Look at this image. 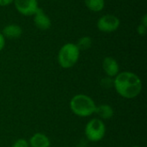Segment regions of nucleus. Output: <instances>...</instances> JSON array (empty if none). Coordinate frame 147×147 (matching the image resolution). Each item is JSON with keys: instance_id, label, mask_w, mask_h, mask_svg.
I'll return each mask as SVG.
<instances>
[{"instance_id": "nucleus-1", "label": "nucleus", "mask_w": 147, "mask_h": 147, "mask_svg": "<svg viewBox=\"0 0 147 147\" xmlns=\"http://www.w3.org/2000/svg\"><path fill=\"white\" fill-rule=\"evenodd\" d=\"M114 87L122 97L133 99L142 90V81L138 75L131 71L119 72L114 79Z\"/></svg>"}, {"instance_id": "nucleus-10", "label": "nucleus", "mask_w": 147, "mask_h": 147, "mask_svg": "<svg viewBox=\"0 0 147 147\" xmlns=\"http://www.w3.org/2000/svg\"><path fill=\"white\" fill-rule=\"evenodd\" d=\"M2 34L4 37L9 38V39H16V38H19L22 35V29L19 25L9 24L3 28Z\"/></svg>"}, {"instance_id": "nucleus-7", "label": "nucleus", "mask_w": 147, "mask_h": 147, "mask_svg": "<svg viewBox=\"0 0 147 147\" xmlns=\"http://www.w3.org/2000/svg\"><path fill=\"white\" fill-rule=\"evenodd\" d=\"M34 23L35 27L40 30H47L52 25L51 19L40 8H38L34 15Z\"/></svg>"}, {"instance_id": "nucleus-3", "label": "nucleus", "mask_w": 147, "mask_h": 147, "mask_svg": "<svg viewBox=\"0 0 147 147\" xmlns=\"http://www.w3.org/2000/svg\"><path fill=\"white\" fill-rule=\"evenodd\" d=\"M80 50L74 43H66L61 47L59 54L58 61L62 68L69 69L76 65L78 61Z\"/></svg>"}, {"instance_id": "nucleus-13", "label": "nucleus", "mask_w": 147, "mask_h": 147, "mask_svg": "<svg viewBox=\"0 0 147 147\" xmlns=\"http://www.w3.org/2000/svg\"><path fill=\"white\" fill-rule=\"evenodd\" d=\"M76 45L79 50H87L92 45V39L89 36H84L78 40Z\"/></svg>"}, {"instance_id": "nucleus-5", "label": "nucleus", "mask_w": 147, "mask_h": 147, "mask_svg": "<svg viewBox=\"0 0 147 147\" xmlns=\"http://www.w3.org/2000/svg\"><path fill=\"white\" fill-rule=\"evenodd\" d=\"M120 19L114 15H104L97 21V28L100 31L104 33H111L118 29L120 27Z\"/></svg>"}, {"instance_id": "nucleus-15", "label": "nucleus", "mask_w": 147, "mask_h": 147, "mask_svg": "<svg viewBox=\"0 0 147 147\" xmlns=\"http://www.w3.org/2000/svg\"><path fill=\"white\" fill-rule=\"evenodd\" d=\"M102 85L104 88H110L112 86H114V80H112L111 78H105L102 80Z\"/></svg>"}, {"instance_id": "nucleus-17", "label": "nucleus", "mask_w": 147, "mask_h": 147, "mask_svg": "<svg viewBox=\"0 0 147 147\" xmlns=\"http://www.w3.org/2000/svg\"><path fill=\"white\" fill-rule=\"evenodd\" d=\"M4 46H5V38L3 35V34L0 32V52L3 49Z\"/></svg>"}, {"instance_id": "nucleus-4", "label": "nucleus", "mask_w": 147, "mask_h": 147, "mask_svg": "<svg viewBox=\"0 0 147 147\" xmlns=\"http://www.w3.org/2000/svg\"><path fill=\"white\" fill-rule=\"evenodd\" d=\"M84 133L90 141L98 142L102 140L106 134V126L102 120L94 118L87 123Z\"/></svg>"}, {"instance_id": "nucleus-9", "label": "nucleus", "mask_w": 147, "mask_h": 147, "mask_svg": "<svg viewBox=\"0 0 147 147\" xmlns=\"http://www.w3.org/2000/svg\"><path fill=\"white\" fill-rule=\"evenodd\" d=\"M28 144L31 147H50L51 141L46 134L37 133L30 138Z\"/></svg>"}, {"instance_id": "nucleus-16", "label": "nucleus", "mask_w": 147, "mask_h": 147, "mask_svg": "<svg viewBox=\"0 0 147 147\" xmlns=\"http://www.w3.org/2000/svg\"><path fill=\"white\" fill-rule=\"evenodd\" d=\"M146 30H147L146 27L143 26L142 24H140V25L137 27V32H138V34H139L140 35L144 36V35L146 34Z\"/></svg>"}, {"instance_id": "nucleus-19", "label": "nucleus", "mask_w": 147, "mask_h": 147, "mask_svg": "<svg viewBox=\"0 0 147 147\" xmlns=\"http://www.w3.org/2000/svg\"><path fill=\"white\" fill-rule=\"evenodd\" d=\"M140 24H142L143 26H145V27H146L147 28V15L146 14H145V15L142 16V18H141V22H140Z\"/></svg>"}, {"instance_id": "nucleus-6", "label": "nucleus", "mask_w": 147, "mask_h": 147, "mask_svg": "<svg viewBox=\"0 0 147 147\" xmlns=\"http://www.w3.org/2000/svg\"><path fill=\"white\" fill-rule=\"evenodd\" d=\"M14 3L16 10L26 16H34L39 8L37 0H14Z\"/></svg>"}, {"instance_id": "nucleus-12", "label": "nucleus", "mask_w": 147, "mask_h": 147, "mask_svg": "<svg viewBox=\"0 0 147 147\" xmlns=\"http://www.w3.org/2000/svg\"><path fill=\"white\" fill-rule=\"evenodd\" d=\"M86 7L93 12H99L103 9L105 6L104 0H84Z\"/></svg>"}, {"instance_id": "nucleus-11", "label": "nucleus", "mask_w": 147, "mask_h": 147, "mask_svg": "<svg viewBox=\"0 0 147 147\" xmlns=\"http://www.w3.org/2000/svg\"><path fill=\"white\" fill-rule=\"evenodd\" d=\"M95 113L102 120H109L114 116V109L109 104H101L96 106Z\"/></svg>"}, {"instance_id": "nucleus-8", "label": "nucleus", "mask_w": 147, "mask_h": 147, "mask_svg": "<svg viewBox=\"0 0 147 147\" xmlns=\"http://www.w3.org/2000/svg\"><path fill=\"white\" fill-rule=\"evenodd\" d=\"M102 68L104 72L109 77H115L120 71L118 62L112 57H106L102 61Z\"/></svg>"}, {"instance_id": "nucleus-2", "label": "nucleus", "mask_w": 147, "mask_h": 147, "mask_svg": "<svg viewBox=\"0 0 147 147\" xmlns=\"http://www.w3.org/2000/svg\"><path fill=\"white\" fill-rule=\"evenodd\" d=\"M96 105L93 99L84 94L74 96L70 102V109L72 113L80 117H88L96 111Z\"/></svg>"}, {"instance_id": "nucleus-18", "label": "nucleus", "mask_w": 147, "mask_h": 147, "mask_svg": "<svg viewBox=\"0 0 147 147\" xmlns=\"http://www.w3.org/2000/svg\"><path fill=\"white\" fill-rule=\"evenodd\" d=\"M13 2L14 0H0V6H7Z\"/></svg>"}, {"instance_id": "nucleus-20", "label": "nucleus", "mask_w": 147, "mask_h": 147, "mask_svg": "<svg viewBox=\"0 0 147 147\" xmlns=\"http://www.w3.org/2000/svg\"><path fill=\"white\" fill-rule=\"evenodd\" d=\"M132 147H140V146H132Z\"/></svg>"}, {"instance_id": "nucleus-14", "label": "nucleus", "mask_w": 147, "mask_h": 147, "mask_svg": "<svg viewBox=\"0 0 147 147\" xmlns=\"http://www.w3.org/2000/svg\"><path fill=\"white\" fill-rule=\"evenodd\" d=\"M12 147H30L29 146V144L28 142L24 140V139H19L17 140L14 144Z\"/></svg>"}]
</instances>
